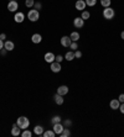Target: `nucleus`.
I'll return each instance as SVG.
<instances>
[{"label": "nucleus", "instance_id": "nucleus-1", "mask_svg": "<svg viewBox=\"0 0 124 137\" xmlns=\"http://www.w3.org/2000/svg\"><path fill=\"white\" fill-rule=\"evenodd\" d=\"M16 125L21 130H26L29 126H30V120L27 119L26 116H20L18 120H16Z\"/></svg>", "mask_w": 124, "mask_h": 137}, {"label": "nucleus", "instance_id": "nucleus-2", "mask_svg": "<svg viewBox=\"0 0 124 137\" xmlns=\"http://www.w3.org/2000/svg\"><path fill=\"white\" fill-rule=\"evenodd\" d=\"M115 16V11L114 9L111 8V6H108V8H104L103 10V17L106 19V20H113Z\"/></svg>", "mask_w": 124, "mask_h": 137}, {"label": "nucleus", "instance_id": "nucleus-3", "mask_svg": "<svg viewBox=\"0 0 124 137\" xmlns=\"http://www.w3.org/2000/svg\"><path fill=\"white\" fill-rule=\"evenodd\" d=\"M27 19H29L31 22H36L39 19H40V13H39V10H35V9L30 10V11L27 13Z\"/></svg>", "mask_w": 124, "mask_h": 137}, {"label": "nucleus", "instance_id": "nucleus-4", "mask_svg": "<svg viewBox=\"0 0 124 137\" xmlns=\"http://www.w3.org/2000/svg\"><path fill=\"white\" fill-rule=\"evenodd\" d=\"M14 20H15V22H18V24H21V22L25 20V15H24V13H21V11H16L15 15H14Z\"/></svg>", "mask_w": 124, "mask_h": 137}, {"label": "nucleus", "instance_id": "nucleus-5", "mask_svg": "<svg viewBox=\"0 0 124 137\" xmlns=\"http://www.w3.org/2000/svg\"><path fill=\"white\" fill-rule=\"evenodd\" d=\"M73 26H75L76 29H82L84 26V20L82 17H76L75 20H73Z\"/></svg>", "mask_w": 124, "mask_h": 137}, {"label": "nucleus", "instance_id": "nucleus-6", "mask_svg": "<svg viewBox=\"0 0 124 137\" xmlns=\"http://www.w3.org/2000/svg\"><path fill=\"white\" fill-rule=\"evenodd\" d=\"M18 9H19L18 1H9V4H8V10H9L10 13H16Z\"/></svg>", "mask_w": 124, "mask_h": 137}, {"label": "nucleus", "instance_id": "nucleus-7", "mask_svg": "<svg viewBox=\"0 0 124 137\" xmlns=\"http://www.w3.org/2000/svg\"><path fill=\"white\" fill-rule=\"evenodd\" d=\"M50 69L52 70L53 73H58V72H61V69H62V67H61V63H58V62H52L51 63V67H50Z\"/></svg>", "mask_w": 124, "mask_h": 137}, {"label": "nucleus", "instance_id": "nucleus-8", "mask_svg": "<svg viewBox=\"0 0 124 137\" xmlns=\"http://www.w3.org/2000/svg\"><path fill=\"white\" fill-rule=\"evenodd\" d=\"M53 126V131H55V133L56 135H60V133L63 131V129H65V126H63V124L62 122H58V124H55V125H52Z\"/></svg>", "mask_w": 124, "mask_h": 137}, {"label": "nucleus", "instance_id": "nucleus-9", "mask_svg": "<svg viewBox=\"0 0 124 137\" xmlns=\"http://www.w3.org/2000/svg\"><path fill=\"white\" fill-rule=\"evenodd\" d=\"M86 3H84V0H77L75 4V8L78 10V11H83L84 9H86Z\"/></svg>", "mask_w": 124, "mask_h": 137}, {"label": "nucleus", "instance_id": "nucleus-10", "mask_svg": "<svg viewBox=\"0 0 124 137\" xmlns=\"http://www.w3.org/2000/svg\"><path fill=\"white\" fill-rule=\"evenodd\" d=\"M72 43V40L70 36H63L61 39V45L63 47H70V45Z\"/></svg>", "mask_w": 124, "mask_h": 137}, {"label": "nucleus", "instance_id": "nucleus-11", "mask_svg": "<svg viewBox=\"0 0 124 137\" xmlns=\"http://www.w3.org/2000/svg\"><path fill=\"white\" fill-rule=\"evenodd\" d=\"M55 59H56V56L53 54L52 52H47L46 54H45V61L47 62V63H52V62H55Z\"/></svg>", "mask_w": 124, "mask_h": 137}, {"label": "nucleus", "instance_id": "nucleus-12", "mask_svg": "<svg viewBox=\"0 0 124 137\" xmlns=\"http://www.w3.org/2000/svg\"><path fill=\"white\" fill-rule=\"evenodd\" d=\"M109 106H111L112 110H118L120 106V101L118 100V99H113L111 103H109Z\"/></svg>", "mask_w": 124, "mask_h": 137}, {"label": "nucleus", "instance_id": "nucleus-13", "mask_svg": "<svg viewBox=\"0 0 124 137\" xmlns=\"http://www.w3.org/2000/svg\"><path fill=\"white\" fill-rule=\"evenodd\" d=\"M4 48L8 52L13 51L14 48H15V43H14L13 41H5V42H4Z\"/></svg>", "mask_w": 124, "mask_h": 137}, {"label": "nucleus", "instance_id": "nucleus-14", "mask_svg": "<svg viewBox=\"0 0 124 137\" xmlns=\"http://www.w3.org/2000/svg\"><path fill=\"white\" fill-rule=\"evenodd\" d=\"M67 93H68V86L67 85H60L57 88V94L63 95V96H65Z\"/></svg>", "mask_w": 124, "mask_h": 137}, {"label": "nucleus", "instance_id": "nucleus-15", "mask_svg": "<svg viewBox=\"0 0 124 137\" xmlns=\"http://www.w3.org/2000/svg\"><path fill=\"white\" fill-rule=\"evenodd\" d=\"M53 100H55V103L57 104V105H62L63 101H65V99H63V95H60V94H56L53 95Z\"/></svg>", "mask_w": 124, "mask_h": 137}, {"label": "nucleus", "instance_id": "nucleus-16", "mask_svg": "<svg viewBox=\"0 0 124 137\" xmlns=\"http://www.w3.org/2000/svg\"><path fill=\"white\" fill-rule=\"evenodd\" d=\"M31 41H32V43H40L41 41H42V36H41L40 34H34L32 36H31Z\"/></svg>", "mask_w": 124, "mask_h": 137}, {"label": "nucleus", "instance_id": "nucleus-17", "mask_svg": "<svg viewBox=\"0 0 124 137\" xmlns=\"http://www.w3.org/2000/svg\"><path fill=\"white\" fill-rule=\"evenodd\" d=\"M11 135H13V136H20V135H21V129H20V127H19L16 124L13 125V129H11Z\"/></svg>", "mask_w": 124, "mask_h": 137}, {"label": "nucleus", "instance_id": "nucleus-18", "mask_svg": "<svg viewBox=\"0 0 124 137\" xmlns=\"http://www.w3.org/2000/svg\"><path fill=\"white\" fill-rule=\"evenodd\" d=\"M75 58H76L75 57V51H68L66 54H65V59L68 61V62H72Z\"/></svg>", "mask_w": 124, "mask_h": 137}, {"label": "nucleus", "instance_id": "nucleus-19", "mask_svg": "<svg viewBox=\"0 0 124 137\" xmlns=\"http://www.w3.org/2000/svg\"><path fill=\"white\" fill-rule=\"evenodd\" d=\"M44 127L42 126H40V125H37V126H35L34 127V133L35 135H37V136H42V133H44Z\"/></svg>", "mask_w": 124, "mask_h": 137}, {"label": "nucleus", "instance_id": "nucleus-20", "mask_svg": "<svg viewBox=\"0 0 124 137\" xmlns=\"http://www.w3.org/2000/svg\"><path fill=\"white\" fill-rule=\"evenodd\" d=\"M60 136L61 137H70L71 136V131H70V129H68V127H65L63 131L60 133Z\"/></svg>", "mask_w": 124, "mask_h": 137}, {"label": "nucleus", "instance_id": "nucleus-21", "mask_svg": "<svg viewBox=\"0 0 124 137\" xmlns=\"http://www.w3.org/2000/svg\"><path fill=\"white\" fill-rule=\"evenodd\" d=\"M70 37H71L72 41H75V42H77L78 40H80V34L77 32V31H75V32H72L71 35H70Z\"/></svg>", "mask_w": 124, "mask_h": 137}, {"label": "nucleus", "instance_id": "nucleus-22", "mask_svg": "<svg viewBox=\"0 0 124 137\" xmlns=\"http://www.w3.org/2000/svg\"><path fill=\"white\" fill-rule=\"evenodd\" d=\"M58 122H62V117H61V116L56 115V116H53L52 119H51V124H52V125L58 124Z\"/></svg>", "mask_w": 124, "mask_h": 137}, {"label": "nucleus", "instance_id": "nucleus-23", "mask_svg": "<svg viewBox=\"0 0 124 137\" xmlns=\"http://www.w3.org/2000/svg\"><path fill=\"white\" fill-rule=\"evenodd\" d=\"M55 135H56V133H55V131H53V130L44 131V133H42V136H44V137H53Z\"/></svg>", "mask_w": 124, "mask_h": 137}, {"label": "nucleus", "instance_id": "nucleus-24", "mask_svg": "<svg viewBox=\"0 0 124 137\" xmlns=\"http://www.w3.org/2000/svg\"><path fill=\"white\" fill-rule=\"evenodd\" d=\"M21 136L22 137H31L32 136V132H31L30 130H22V132H21Z\"/></svg>", "mask_w": 124, "mask_h": 137}, {"label": "nucleus", "instance_id": "nucleus-25", "mask_svg": "<svg viewBox=\"0 0 124 137\" xmlns=\"http://www.w3.org/2000/svg\"><path fill=\"white\" fill-rule=\"evenodd\" d=\"M81 13H82L81 17H82L83 20H87V19H89V16H91V14H89V11H87V10H83V11H81Z\"/></svg>", "mask_w": 124, "mask_h": 137}, {"label": "nucleus", "instance_id": "nucleus-26", "mask_svg": "<svg viewBox=\"0 0 124 137\" xmlns=\"http://www.w3.org/2000/svg\"><path fill=\"white\" fill-rule=\"evenodd\" d=\"M111 4H112V0H101V5L103 8H108V6H111Z\"/></svg>", "mask_w": 124, "mask_h": 137}, {"label": "nucleus", "instance_id": "nucleus-27", "mask_svg": "<svg viewBox=\"0 0 124 137\" xmlns=\"http://www.w3.org/2000/svg\"><path fill=\"white\" fill-rule=\"evenodd\" d=\"M84 3H86L87 6H94L97 4V0H84Z\"/></svg>", "mask_w": 124, "mask_h": 137}, {"label": "nucleus", "instance_id": "nucleus-28", "mask_svg": "<svg viewBox=\"0 0 124 137\" xmlns=\"http://www.w3.org/2000/svg\"><path fill=\"white\" fill-rule=\"evenodd\" d=\"M70 48H71L72 51H76V50H78V43L75 42V41H72V43L70 45Z\"/></svg>", "mask_w": 124, "mask_h": 137}, {"label": "nucleus", "instance_id": "nucleus-29", "mask_svg": "<svg viewBox=\"0 0 124 137\" xmlns=\"http://www.w3.org/2000/svg\"><path fill=\"white\" fill-rule=\"evenodd\" d=\"M34 4H35V0H25V5L27 8H32Z\"/></svg>", "mask_w": 124, "mask_h": 137}, {"label": "nucleus", "instance_id": "nucleus-30", "mask_svg": "<svg viewBox=\"0 0 124 137\" xmlns=\"http://www.w3.org/2000/svg\"><path fill=\"white\" fill-rule=\"evenodd\" d=\"M62 124H63V126H65V127H70V126H72V121L71 120H65Z\"/></svg>", "mask_w": 124, "mask_h": 137}, {"label": "nucleus", "instance_id": "nucleus-31", "mask_svg": "<svg viewBox=\"0 0 124 137\" xmlns=\"http://www.w3.org/2000/svg\"><path fill=\"white\" fill-rule=\"evenodd\" d=\"M41 8H42V4H41V3H35V4H34V9H35V10H41Z\"/></svg>", "mask_w": 124, "mask_h": 137}, {"label": "nucleus", "instance_id": "nucleus-32", "mask_svg": "<svg viewBox=\"0 0 124 137\" xmlns=\"http://www.w3.org/2000/svg\"><path fill=\"white\" fill-rule=\"evenodd\" d=\"M75 57L76 58H81V57H82V52H81L80 50H76L75 51Z\"/></svg>", "mask_w": 124, "mask_h": 137}, {"label": "nucleus", "instance_id": "nucleus-33", "mask_svg": "<svg viewBox=\"0 0 124 137\" xmlns=\"http://www.w3.org/2000/svg\"><path fill=\"white\" fill-rule=\"evenodd\" d=\"M6 53H8V51H6L5 48H1V50H0V54H1V56H6Z\"/></svg>", "mask_w": 124, "mask_h": 137}, {"label": "nucleus", "instance_id": "nucleus-34", "mask_svg": "<svg viewBox=\"0 0 124 137\" xmlns=\"http://www.w3.org/2000/svg\"><path fill=\"white\" fill-rule=\"evenodd\" d=\"M62 59H63V57H62V56H56V59H55V61H56V62H58V63H61Z\"/></svg>", "mask_w": 124, "mask_h": 137}, {"label": "nucleus", "instance_id": "nucleus-35", "mask_svg": "<svg viewBox=\"0 0 124 137\" xmlns=\"http://www.w3.org/2000/svg\"><path fill=\"white\" fill-rule=\"evenodd\" d=\"M119 110H120V112L124 115V103H120V106H119Z\"/></svg>", "mask_w": 124, "mask_h": 137}, {"label": "nucleus", "instance_id": "nucleus-36", "mask_svg": "<svg viewBox=\"0 0 124 137\" xmlns=\"http://www.w3.org/2000/svg\"><path fill=\"white\" fill-rule=\"evenodd\" d=\"M118 100H119L120 103H124V94H120L119 96H118Z\"/></svg>", "mask_w": 124, "mask_h": 137}, {"label": "nucleus", "instance_id": "nucleus-37", "mask_svg": "<svg viewBox=\"0 0 124 137\" xmlns=\"http://www.w3.org/2000/svg\"><path fill=\"white\" fill-rule=\"evenodd\" d=\"M6 39V35L5 34H0V40H5Z\"/></svg>", "mask_w": 124, "mask_h": 137}, {"label": "nucleus", "instance_id": "nucleus-38", "mask_svg": "<svg viewBox=\"0 0 124 137\" xmlns=\"http://www.w3.org/2000/svg\"><path fill=\"white\" fill-rule=\"evenodd\" d=\"M1 48H4V42H3V40H0V50Z\"/></svg>", "mask_w": 124, "mask_h": 137}, {"label": "nucleus", "instance_id": "nucleus-39", "mask_svg": "<svg viewBox=\"0 0 124 137\" xmlns=\"http://www.w3.org/2000/svg\"><path fill=\"white\" fill-rule=\"evenodd\" d=\"M120 39L124 40V31H122V32H120Z\"/></svg>", "mask_w": 124, "mask_h": 137}, {"label": "nucleus", "instance_id": "nucleus-40", "mask_svg": "<svg viewBox=\"0 0 124 137\" xmlns=\"http://www.w3.org/2000/svg\"><path fill=\"white\" fill-rule=\"evenodd\" d=\"M10 1H16V0H10Z\"/></svg>", "mask_w": 124, "mask_h": 137}]
</instances>
